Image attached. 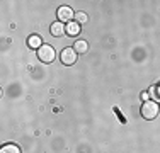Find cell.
<instances>
[{
  "label": "cell",
  "mask_w": 160,
  "mask_h": 153,
  "mask_svg": "<svg viewBox=\"0 0 160 153\" xmlns=\"http://www.w3.org/2000/svg\"><path fill=\"white\" fill-rule=\"evenodd\" d=\"M67 34L68 36H78V32H80V26H78V22H68L67 24Z\"/></svg>",
  "instance_id": "obj_7"
},
{
  "label": "cell",
  "mask_w": 160,
  "mask_h": 153,
  "mask_svg": "<svg viewBox=\"0 0 160 153\" xmlns=\"http://www.w3.org/2000/svg\"><path fill=\"white\" fill-rule=\"evenodd\" d=\"M73 49H75V53H77V55H85V53L89 51V44H87V41L78 39L77 43H75Z\"/></svg>",
  "instance_id": "obj_6"
},
{
  "label": "cell",
  "mask_w": 160,
  "mask_h": 153,
  "mask_svg": "<svg viewBox=\"0 0 160 153\" xmlns=\"http://www.w3.org/2000/svg\"><path fill=\"white\" fill-rule=\"evenodd\" d=\"M62 63L63 65H73L75 61H77V53H75V49L73 48H65L63 51H62Z\"/></svg>",
  "instance_id": "obj_3"
},
{
  "label": "cell",
  "mask_w": 160,
  "mask_h": 153,
  "mask_svg": "<svg viewBox=\"0 0 160 153\" xmlns=\"http://www.w3.org/2000/svg\"><path fill=\"white\" fill-rule=\"evenodd\" d=\"M28 46H29V48H32V49H39L41 46H43V41H41L39 36H36V34H34V36H31L28 39Z\"/></svg>",
  "instance_id": "obj_8"
},
{
  "label": "cell",
  "mask_w": 160,
  "mask_h": 153,
  "mask_svg": "<svg viewBox=\"0 0 160 153\" xmlns=\"http://www.w3.org/2000/svg\"><path fill=\"white\" fill-rule=\"evenodd\" d=\"M56 15H58L60 22H72V19L75 17L73 10H72L70 7H60L58 12H56Z\"/></svg>",
  "instance_id": "obj_4"
},
{
  "label": "cell",
  "mask_w": 160,
  "mask_h": 153,
  "mask_svg": "<svg viewBox=\"0 0 160 153\" xmlns=\"http://www.w3.org/2000/svg\"><path fill=\"white\" fill-rule=\"evenodd\" d=\"M142 99H143L145 102H147L148 99H150V95H148V92H143V94H142Z\"/></svg>",
  "instance_id": "obj_11"
},
{
  "label": "cell",
  "mask_w": 160,
  "mask_h": 153,
  "mask_svg": "<svg viewBox=\"0 0 160 153\" xmlns=\"http://www.w3.org/2000/svg\"><path fill=\"white\" fill-rule=\"evenodd\" d=\"M157 114H158V106H157V102L147 101V102L142 106V116H143L147 121L155 119V117H157Z\"/></svg>",
  "instance_id": "obj_1"
},
{
  "label": "cell",
  "mask_w": 160,
  "mask_h": 153,
  "mask_svg": "<svg viewBox=\"0 0 160 153\" xmlns=\"http://www.w3.org/2000/svg\"><path fill=\"white\" fill-rule=\"evenodd\" d=\"M65 29H67V27H65L63 22H60V21L58 22H53V24H51V34H53V36H56V37L63 36V34L67 32Z\"/></svg>",
  "instance_id": "obj_5"
},
{
  "label": "cell",
  "mask_w": 160,
  "mask_h": 153,
  "mask_svg": "<svg viewBox=\"0 0 160 153\" xmlns=\"http://www.w3.org/2000/svg\"><path fill=\"white\" fill-rule=\"evenodd\" d=\"M75 19H77L75 22H78V24H85V22H87V14L77 12V14H75Z\"/></svg>",
  "instance_id": "obj_10"
},
{
  "label": "cell",
  "mask_w": 160,
  "mask_h": 153,
  "mask_svg": "<svg viewBox=\"0 0 160 153\" xmlns=\"http://www.w3.org/2000/svg\"><path fill=\"white\" fill-rule=\"evenodd\" d=\"M157 94H158V95H160V87H158V89H157Z\"/></svg>",
  "instance_id": "obj_12"
},
{
  "label": "cell",
  "mask_w": 160,
  "mask_h": 153,
  "mask_svg": "<svg viewBox=\"0 0 160 153\" xmlns=\"http://www.w3.org/2000/svg\"><path fill=\"white\" fill-rule=\"evenodd\" d=\"M0 153H21V148L16 145H5V146H2Z\"/></svg>",
  "instance_id": "obj_9"
},
{
  "label": "cell",
  "mask_w": 160,
  "mask_h": 153,
  "mask_svg": "<svg viewBox=\"0 0 160 153\" xmlns=\"http://www.w3.org/2000/svg\"><path fill=\"white\" fill-rule=\"evenodd\" d=\"M38 58L43 61V63H51V61L55 60V49L49 44H43L38 49Z\"/></svg>",
  "instance_id": "obj_2"
}]
</instances>
